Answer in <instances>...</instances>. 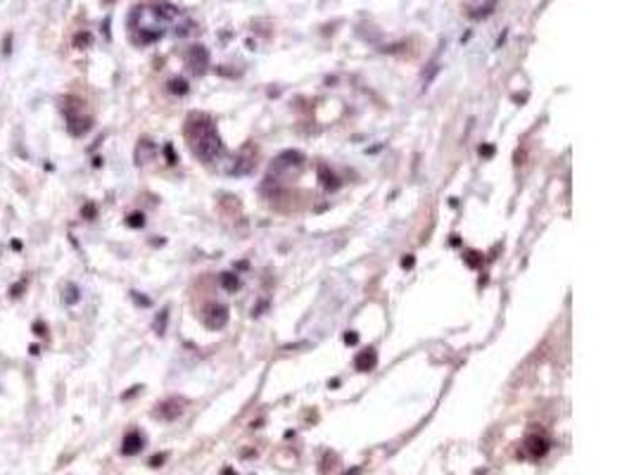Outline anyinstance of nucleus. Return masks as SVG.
Returning a JSON list of instances; mask_svg holds the SVG:
<instances>
[{
  "instance_id": "obj_12",
  "label": "nucleus",
  "mask_w": 634,
  "mask_h": 475,
  "mask_svg": "<svg viewBox=\"0 0 634 475\" xmlns=\"http://www.w3.org/2000/svg\"><path fill=\"white\" fill-rule=\"evenodd\" d=\"M62 302H64V304H76V302H79V288H76L74 283L64 285V297H62Z\"/></svg>"
},
{
  "instance_id": "obj_3",
  "label": "nucleus",
  "mask_w": 634,
  "mask_h": 475,
  "mask_svg": "<svg viewBox=\"0 0 634 475\" xmlns=\"http://www.w3.org/2000/svg\"><path fill=\"white\" fill-rule=\"evenodd\" d=\"M202 321L209 330H221L228 323V309L221 304H207L202 311Z\"/></svg>"
},
{
  "instance_id": "obj_18",
  "label": "nucleus",
  "mask_w": 634,
  "mask_h": 475,
  "mask_svg": "<svg viewBox=\"0 0 634 475\" xmlns=\"http://www.w3.org/2000/svg\"><path fill=\"white\" fill-rule=\"evenodd\" d=\"M81 214H83V219H88V221H91V219H95V214H98V209H95V204H91V202H88L86 207L81 209Z\"/></svg>"
},
{
  "instance_id": "obj_4",
  "label": "nucleus",
  "mask_w": 634,
  "mask_h": 475,
  "mask_svg": "<svg viewBox=\"0 0 634 475\" xmlns=\"http://www.w3.org/2000/svg\"><path fill=\"white\" fill-rule=\"evenodd\" d=\"M499 0H463V12L468 14L470 19H485L494 12Z\"/></svg>"
},
{
  "instance_id": "obj_9",
  "label": "nucleus",
  "mask_w": 634,
  "mask_h": 475,
  "mask_svg": "<svg viewBox=\"0 0 634 475\" xmlns=\"http://www.w3.org/2000/svg\"><path fill=\"white\" fill-rule=\"evenodd\" d=\"M376 352L373 349H366V352H361L357 357V361H354V366H357V371H371L373 366H376Z\"/></svg>"
},
{
  "instance_id": "obj_15",
  "label": "nucleus",
  "mask_w": 634,
  "mask_h": 475,
  "mask_svg": "<svg viewBox=\"0 0 634 475\" xmlns=\"http://www.w3.org/2000/svg\"><path fill=\"white\" fill-rule=\"evenodd\" d=\"M26 285H29V278H22V283H14L12 288H10V297H22V292L26 290Z\"/></svg>"
},
{
  "instance_id": "obj_13",
  "label": "nucleus",
  "mask_w": 634,
  "mask_h": 475,
  "mask_svg": "<svg viewBox=\"0 0 634 475\" xmlns=\"http://www.w3.org/2000/svg\"><path fill=\"white\" fill-rule=\"evenodd\" d=\"M91 41H93L91 31H79V33L74 36V48L83 50V48H88V45H91Z\"/></svg>"
},
{
  "instance_id": "obj_20",
  "label": "nucleus",
  "mask_w": 634,
  "mask_h": 475,
  "mask_svg": "<svg viewBox=\"0 0 634 475\" xmlns=\"http://www.w3.org/2000/svg\"><path fill=\"white\" fill-rule=\"evenodd\" d=\"M164 459H166V456H164V454H160V456H154V459H150V466H152V468H160V466H162V463H164Z\"/></svg>"
},
{
  "instance_id": "obj_17",
  "label": "nucleus",
  "mask_w": 634,
  "mask_h": 475,
  "mask_svg": "<svg viewBox=\"0 0 634 475\" xmlns=\"http://www.w3.org/2000/svg\"><path fill=\"white\" fill-rule=\"evenodd\" d=\"M126 223H129V226H133V228H140L143 223H145V216L138 214V212H136V214H129V221H126Z\"/></svg>"
},
{
  "instance_id": "obj_2",
  "label": "nucleus",
  "mask_w": 634,
  "mask_h": 475,
  "mask_svg": "<svg viewBox=\"0 0 634 475\" xmlns=\"http://www.w3.org/2000/svg\"><path fill=\"white\" fill-rule=\"evenodd\" d=\"M62 112L67 117V126H69L72 136H83V133H88L93 129V119L83 112V102L81 100L72 98V95L62 98Z\"/></svg>"
},
{
  "instance_id": "obj_6",
  "label": "nucleus",
  "mask_w": 634,
  "mask_h": 475,
  "mask_svg": "<svg viewBox=\"0 0 634 475\" xmlns=\"http://www.w3.org/2000/svg\"><path fill=\"white\" fill-rule=\"evenodd\" d=\"M181 411H183V399H176V397H171V399H164L162 404H157L154 418L173 420V418H179V416H181Z\"/></svg>"
},
{
  "instance_id": "obj_22",
  "label": "nucleus",
  "mask_w": 634,
  "mask_h": 475,
  "mask_svg": "<svg viewBox=\"0 0 634 475\" xmlns=\"http://www.w3.org/2000/svg\"><path fill=\"white\" fill-rule=\"evenodd\" d=\"M102 3H105V5H112V3H117V0H102Z\"/></svg>"
},
{
  "instance_id": "obj_7",
  "label": "nucleus",
  "mask_w": 634,
  "mask_h": 475,
  "mask_svg": "<svg viewBox=\"0 0 634 475\" xmlns=\"http://www.w3.org/2000/svg\"><path fill=\"white\" fill-rule=\"evenodd\" d=\"M143 447H145V437L140 435V430H131L126 432V437L121 442V454L131 456V454H138Z\"/></svg>"
},
{
  "instance_id": "obj_21",
  "label": "nucleus",
  "mask_w": 634,
  "mask_h": 475,
  "mask_svg": "<svg viewBox=\"0 0 634 475\" xmlns=\"http://www.w3.org/2000/svg\"><path fill=\"white\" fill-rule=\"evenodd\" d=\"M33 333H36V335H48V333H45V323H43V321H41V323H38V321L33 323Z\"/></svg>"
},
{
  "instance_id": "obj_8",
  "label": "nucleus",
  "mask_w": 634,
  "mask_h": 475,
  "mask_svg": "<svg viewBox=\"0 0 634 475\" xmlns=\"http://www.w3.org/2000/svg\"><path fill=\"white\" fill-rule=\"evenodd\" d=\"M525 449H527V454L532 459H539L549 451V439L539 437V435H527V439H525Z\"/></svg>"
},
{
  "instance_id": "obj_10",
  "label": "nucleus",
  "mask_w": 634,
  "mask_h": 475,
  "mask_svg": "<svg viewBox=\"0 0 634 475\" xmlns=\"http://www.w3.org/2000/svg\"><path fill=\"white\" fill-rule=\"evenodd\" d=\"M152 154H154V145H152V143H150V140H140V143H138V148H136L138 164H145Z\"/></svg>"
},
{
  "instance_id": "obj_5",
  "label": "nucleus",
  "mask_w": 634,
  "mask_h": 475,
  "mask_svg": "<svg viewBox=\"0 0 634 475\" xmlns=\"http://www.w3.org/2000/svg\"><path fill=\"white\" fill-rule=\"evenodd\" d=\"M185 62H188V67H190L195 74H204L207 67H209V52H207L202 45H192V48L188 50V55H185Z\"/></svg>"
},
{
  "instance_id": "obj_16",
  "label": "nucleus",
  "mask_w": 634,
  "mask_h": 475,
  "mask_svg": "<svg viewBox=\"0 0 634 475\" xmlns=\"http://www.w3.org/2000/svg\"><path fill=\"white\" fill-rule=\"evenodd\" d=\"M221 283H223V288H226V290H235V288H238V278H235L233 273H223Z\"/></svg>"
},
{
  "instance_id": "obj_1",
  "label": "nucleus",
  "mask_w": 634,
  "mask_h": 475,
  "mask_svg": "<svg viewBox=\"0 0 634 475\" xmlns=\"http://www.w3.org/2000/svg\"><path fill=\"white\" fill-rule=\"evenodd\" d=\"M185 140L190 145V152L195 154L200 162L212 164L219 160L223 145L221 138L216 133V126L207 114H190L185 121Z\"/></svg>"
},
{
  "instance_id": "obj_14",
  "label": "nucleus",
  "mask_w": 634,
  "mask_h": 475,
  "mask_svg": "<svg viewBox=\"0 0 634 475\" xmlns=\"http://www.w3.org/2000/svg\"><path fill=\"white\" fill-rule=\"evenodd\" d=\"M169 91L183 95V93H188V83L183 79H173V81H169Z\"/></svg>"
},
{
  "instance_id": "obj_19",
  "label": "nucleus",
  "mask_w": 634,
  "mask_h": 475,
  "mask_svg": "<svg viewBox=\"0 0 634 475\" xmlns=\"http://www.w3.org/2000/svg\"><path fill=\"white\" fill-rule=\"evenodd\" d=\"M166 314H169V311H166V309H164V311H162V314H160V316H157V321H154V330H157V333H164V323H166Z\"/></svg>"
},
{
  "instance_id": "obj_11",
  "label": "nucleus",
  "mask_w": 634,
  "mask_h": 475,
  "mask_svg": "<svg viewBox=\"0 0 634 475\" xmlns=\"http://www.w3.org/2000/svg\"><path fill=\"white\" fill-rule=\"evenodd\" d=\"M319 176H321V183L326 185V188H330V190H335V188H340L338 179H335V173L328 171V167H319Z\"/></svg>"
}]
</instances>
